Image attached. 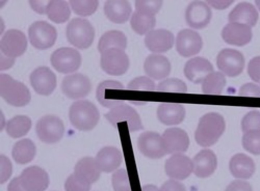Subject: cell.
<instances>
[{
  "label": "cell",
  "instance_id": "6da1fadb",
  "mask_svg": "<svg viewBox=\"0 0 260 191\" xmlns=\"http://www.w3.org/2000/svg\"><path fill=\"white\" fill-rule=\"evenodd\" d=\"M223 117L216 112L207 113L201 117L195 132L197 143L203 147L214 144L224 131Z\"/></svg>",
  "mask_w": 260,
  "mask_h": 191
},
{
  "label": "cell",
  "instance_id": "7a4b0ae2",
  "mask_svg": "<svg viewBox=\"0 0 260 191\" xmlns=\"http://www.w3.org/2000/svg\"><path fill=\"white\" fill-rule=\"evenodd\" d=\"M69 118L76 129L88 131L93 129L98 124L100 113L96 106L91 102L80 100L71 106Z\"/></svg>",
  "mask_w": 260,
  "mask_h": 191
},
{
  "label": "cell",
  "instance_id": "3957f363",
  "mask_svg": "<svg viewBox=\"0 0 260 191\" xmlns=\"http://www.w3.org/2000/svg\"><path fill=\"white\" fill-rule=\"evenodd\" d=\"M0 94L10 105L22 107L29 103L31 96L27 87L10 76L0 75Z\"/></svg>",
  "mask_w": 260,
  "mask_h": 191
},
{
  "label": "cell",
  "instance_id": "277c9868",
  "mask_svg": "<svg viewBox=\"0 0 260 191\" xmlns=\"http://www.w3.org/2000/svg\"><path fill=\"white\" fill-rule=\"evenodd\" d=\"M66 33L69 42L81 49L88 48L94 37L91 24L88 20L81 18L72 19L67 25Z\"/></svg>",
  "mask_w": 260,
  "mask_h": 191
},
{
  "label": "cell",
  "instance_id": "5b68a950",
  "mask_svg": "<svg viewBox=\"0 0 260 191\" xmlns=\"http://www.w3.org/2000/svg\"><path fill=\"white\" fill-rule=\"evenodd\" d=\"M36 131L38 137L42 142L52 144L59 141L62 138L64 127L63 122L59 117L47 115L38 120Z\"/></svg>",
  "mask_w": 260,
  "mask_h": 191
},
{
  "label": "cell",
  "instance_id": "8992f818",
  "mask_svg": "<svg viewBox=\"0 0 260 191\" xmlns=\"http://www.w3.org/2000/svg\"><path fill=\"white\" fill-rule=\"evenodd\" d=\"M129 63L128 57L123 50L112 48L101 53V67L109 75L119 76L124 74Z\"/></svg>",
  "mask_w": 260,
  "mask_h": 191
},
{
  "label": "cell",
  "instance_id": "52a82bcc",
  "mask_svg": "<svg viewBox=\"0 0 260 191\" xmlns=\"http://www.w3.org/2000/svg\"><path fill=\"white\" fill-rule=\"evenodd\" d=\"M28 36L34 47L43 50L51 47L54 44L57 32L55 27L49 23L37 21L29 26Z\"/></svg>",
  "mask_w": 260,
  "mask_h": 191
},
{
  "label": "cell",
  "instance_id": "ba28073f",
  "mask_svg": "<svg viewBox=\"0 0 260 191\" xmlns=\"http://www.w3.org/2000/svg\"><path fill=\"white\" fill-rule=\"evenodd\" d=\"M216 63L218 69L223 75L234 77L238 76L243 71L245 59L240 51L225 48L218 53Z\"/></svg>",
  "mask_w": 260,
  "mask_h": 191
},
{
  "label": "cell",
  "instance_id": "9c48e42d",
  "mask_svg": "<svg viewBox=\"0 0 260 191\" xmlns=\"http://www.w3.org/2000/svg\"><path fill=\"white\" fill-rule=\"evenodd\" d=\"M52 66L62 73H72L76 71L81 63L80 53L70 47L58 48L53 52L50 58Z\"/></svg>",
  "mask_w": 260,
  "mask_h": 191
},
{
  "label": "cell",
  "instance_id": "30bf717a",
  "mask_svg": "<svg viewBox=\"0 0 260 191\" xmlns=\"http://www.w3.org/2000/svg\"><path fill=\"white\" fill-rule=\"evenodd\" d=\"M105 117L115 127L117 126L118 122L125 120L130 132L143 129L138 113L133 108L124 103L112 108Z\"/></svg>",
  "mask_w": 260,
  "mask_h": 191
},
{
  "label": "cell",
  "instance_id": "8fae6325",
  "mask_svg": "<svg viewBox=\"0 0 260 191\" xmlns=\"http://www.w3.org/2000/svg\"><path fill=\"white\" fill-rule=\"evenodd\" d=\"M138 147L144 155L152 159L160 158L167 154L161 136L154 132L142 133L138 139Z\"/></svg>",
  "mask_w": 260,
  "mask_h": 191
},
{
  "label": "cell",
  "instance_id": "7c38bea8",
  "mask_svg": "<svg viewBox=\"0 0 260 191\" xmlns=\"http://www.w3.org/2000/svg\"><path fill=\"white\" fill-rule=\"evenodd\" d=\"M27 47V40L20 30L11 29L7 30L0 42L2 52L7 57L13 58L22 55Z\"/></svg>",
  "mask_w": 260,
  "mask_h": 191
},
{
  "label": "cell",
  "instance_id": "4fadbf2b",
  "mask_svg": "<svg viewBox=\"0 0 260 191\" xmlns=\"http://www.w3.org/2000/svg\"><path fill=\"white\" fill-rule=\"evenodd\" d=\"M91 88V85L88 78L80 73L66 76L61 83L63 93L71 99H78L87 96Z\"/></svg>",
  "mask_w": 260,
  "mask_h": 191
},
{
  "label": "cell",
  "instance_id": "5bb4252c",
  "mask_svg": "<svg viewBox=\"0 0 260 191\" xmlns=\"http://www.w3.org/2000/svg\"><path fill=\"white\" fill-rule=\"evenodd\" d=\"M20 183L26 191H44L49 184L47 172L39 167H29L19 176Z\"/></svg>",
  "mask_w": 260,
  "mask_h": 191
},
{
  "label": "cell",
  "instance_id": "9a60e30c",
  "mask_svg": "<svg viewBox=\"0 0 260 191\" xmlns=\"http://www.w3.org/2000/svg\"><path fill=\"white\" fill-rule=\"evenodd\" d=\"M165 171L172 179L183 180L193 172L192 161L182 153L174 154L166 162Z\"/></svg>",
  "mask_w": 260,
  "mask_h": 191
},
{
  "label": "cell",
  "instance_id": "2e32d148",
  "mask_svg": "<svg viewBox=\"0 0 260 191\" xmlns=\"http://www.w3.org/2000/svg\"><path fill=\"white\" fill-rule=\"evenodd\" d=\"M202 45V40L200 35L191 29H182L178 33L176 37V50L184 57H189L198 53Z\"/></svg>",
  "mask_w": 260,
  "mask_h": 191
},
{
  "label": "cell",
  "instance_id": "e0dca14e",
  "mask_svg": "<svg viewBox=\"0 0 260 191\" xmlns=\"http://www.w3.org/2000/svg\"><path fill=\"white\" fill-rule=\"evenodd\" d=\"M30 84L39 94L48 96L54 90L56 78L54 73L47 67H40L35 69L30 75Z\"/></svg>",
  "mask_w": 260,
  "mask_h": 191
},
{
  "label": "cell",
  "instance_id": "ac0fdd59",
  "mask_svg": "<svg viewBox=\"0 0 260 191\" xmlns=\"http://www.w3.org/2000/svg\"><path fill=\"white\" fill-rule=\"evenodd\" d=\"M212 12L209 6L201 1H193L187 6L185 19L188 25L195 29H202L209 23Z\"/></svg>",
  "mask_w": 260,
  "mask_h": 191
},
{
  "label": "cell",
  "instance_id": "d6986e66",
  "mask_svg": "<svg viewBox=\"0 0 260 191\" xmlns=\"http://www.w3.org/2000/svg\"><path fill=\"white\" fill-rule=\"evenodd\" d=\"M161 137L167 154L182 153L188 148V135L180 128H169L164 132Z\"/></svg>",
  "mask_w": 260,
  "mask_h": 191
},
{
  "label": "cell",
  "instance_id": "ffe728a7",
  "mask_svg": "<svg viewBox=\"0 0 260 191\" xmlns=\"http://www.w3.org/2000/svg\"><path fill=\"white\" fill-rule=\"evenodd\" d=\"M221 36L228 44L242 46L251 41L252 34L251 27L246 24L229 22L223 28Z\"/></svg>",
  "mask_w": 260,
  "mask_h": 191
},
{
  "label": "cell",
  "instance_id": "44dd1931",
  "mask_svg": "<svg viewBox=\"0 0 260 191\" xmlns=\"http://www.w3.org/2000/svg\"><path fill=\"white\" fill-rule=\"evenodd\" d=\"M124 88L123 85L118 81L106 80L99 84L96 97L99 102L104 107L112 108L122 104L124 100L118 98L117 92Z\"/></svg>",
  "mask_w": 260,
  "mask_h": 191
},
{
  "label": "cell",
  "instance_id": "7402d4cb",
  "mask_svg": "<svg viewBox=\"0 0 260 191\" xmlns=\"http://www.w3.org/2000/svg\"><path fill=\"white\" fill-rule=\"evenodd\" d=\"M174 37L170 31L165 29L152 30L145 36V45L151 51L161 53L170 49L174 44Z\"/></svg>",
  "mask_w": 260,
  "mask_h": 191
},
{
  "label": "cell",
  "instance_id": "603a6c76",
  "mask_svg": "<svg viewBox=\"0 0 260 191\" xmlns=\"http://www.w3.org/2000/svg\"><path fill=\"white\" fill-rule=\"evenodd\" d=\"M192 161L193 172L200 178H206L211 175L217 165L216 155L208 149L201 150L194 156Z\"/></svg>",
  "mask_w": 260,
  "mask_h": 191
},
{
  "label": "cell",
  "instance_id": "cb8c5ba5",
  "mask_svg": "<svg viewBox=\"0 0 260 191\" xmlns=\"http://www.w3.org/2000/svg\"><path fill=\"white\" fill-rule=\"evenodd\" d=\"M213 72L210 62L202 57H196L189 59L184 68L186 77L194 83H202L205 78Z\"/></svg>",
  "mask_w": 260,
  "mask_h": 191
},
{
  "label": "cell",
  "instance_id": "d4e9b609",
  "mask_svg": "<svg viewBox=\"0 0 260 191\" xmlns=\"http://www.w3.org/2000/svg\"><path fill=\"white\" fill-rule=\"evenodd\" d=\"M144 69L146 74L155 80H160L170 74L171 66L169 59L165 56L152 54L145 59Z\"/></svg>",
  "mask_w": 260,
  "mask_h": 191
},
{
  "label": "cell",
  "instance_id": "484cf974",
  "mask_svg": "<svg viewBox=\"0 0 260 191\" xmlns=\"http://www.w3.org/2000/svg\"><path fill=\"white\" fill-rule=\"evenodd\" d=\"M95 160L101 171L110 173L120 166L122 161V156L117 148L107 146L99 151Z\"/></svg>",
  "mask_w": 260,
  "mask_h": 191
},
{
  "label": "cell",
  "instance_id": "4316f807",
  "mask_svg": "<svg viewBox=\"0 0 260 191\" xmlns=\"http://www.w3.org/2000/svg\"><path fill=\"white\" fill-rule=\"evenodd\" d=\"M228 17L229 22L242 23L251 27L256 24L258 14L253 5L241 2L233 8Z\"/></svg>",
  "mask_w": 260,
  "mask_h": 191
},
{
  "label": "cell",
  "instance_id": "83f0119b",
  "mask_svg": "<svg viewBox=\"0 0 260 191\" xmlns=\"http://www.w3.org/2000/svg\"><path fill=\"white\" fill-rule=\"evenodd\" d=\"M229 168L234 177L243 179L250 178L255 169L253 160L242 153L232 156L230 161Z\"/></svg>",
  "mask_w": 260,
  "mask_h": 191
},
{
  "label": "cell",
  "instance_id": "f1b7e54d",
  "mask_svg": "<svg viewBox=\"0 0 260 191\" xmlns=\"http://www.w3.org/2000/svg\"><path fill=\"white\" fill-rule=\"evenodd\" d=\"M185 116V110L183 105L176 103H162L157 109L159 120L168 125L180 123Z\"/></svg>",
  "mask_w": 260,
  "mask_h": 191
},
{
  "label": "cell",
  "instance_id": "f546056e",
  "mask_svg": "<svg viewBox=\"0 0 260 191\" xmlns=\"http://www.w3.org/2000/svg\"><path fill=\"white\" fill-rule=\"evenodd\" d=\"M104 10L107 18L116 23L125 22L132 12L131 4L127 1H108Z\"/></svg>",
  "mask_w": 260,
  "mask_h": 191
},
{
  "label": "cell",
  "instance_id": "4dcf8cb0",
  "mask_svg": "<svg viewBox=\"0 0 260 191\" xmlns=\"http://www.w3.org/2000/svg\"><path fill=\"white\" fill-rule=\"evenodd\" d=\"M101 172L93 158L85 157L77 162L74 173L91 184L99 179Z\"/></svg>",
  "mask_w": 260,
  "mask_h": 191
},
{
  "label": "cell",
  "instance_id": "1f68e13d",
  "mask_svg": "<svg viewBox=\"0 0 260 191\" xmlns=\"http://www.w3.org/2000/svg\"><path fill=\"white\" fill-rule=\"evenodd\" d=\"M36 153V148L33 142L28 139L17 142L12 149L14 160L19 164H25L31 162Z\"/></svg>",
  "mask_w": 260,
  "mask_h": 191
},
{
  "label": "cell",
  "instance_id": "d6a6232c",
  "mask_svg": "<svg viewBox=\"0 0 260 191\" xmlns=\"http://www.w3.org/2000/svg\"><path fill=\"white\" fill-rule=\"evenodd\" d=\"M132 28L139 35L148 34L155 26V15L136 10L133 13L131 21Z\"/></svg>",
  "mask_w": 260,
  "mask_h": 191
},
{
  "label": "cell",
  "instance_id": "836d02e7",
  "mask_svg": "<svg viewBox=\"0 0 260 191\" xmlns=\"http://www.w3.org/2000/svg\"><path fill=\"white\" fill-rule=\"evenodd\" d=\"M126 45L127 39L125 35L121 31L112 30L108 31L102 35L99 40L98 49L101 53L112 48L124 50Z\"/></svg>",
  "mask_w": 260,
  "mask_h": 191
},
{
  "label": "cell",
  "instance_id": "e575fe53",
  "mask_svg": "<svg viewBox=\"0 0 260 191\" xmlns=\"http://www.w3.org/2000/svg\"><path fill=\"white\" fill-rule=\"evenodd\" d=\"M48 18L54 22L63 23L68 20L71 11L68 3L63 1H49L45 10Z\"/></svg>",
  "mask_w": 260,
  "mask_h": 191
},
{
  "label": "cell",
  "instance_id": "d590c367",
  "mask_svg": "<svg viewBox=\"0 0 260 191\" xmlns=\"http://www.w3.org/2000/svg\"><path fill=\"white\" fill-rule=\"evenodd\" d=\"M31 126V121L29 117L24 115H17L8 121L6 130L10 137L17 138L25 135Z\"/></svg>",
  "mask_w": 260,
  "mask_h": 191
},
{
  "label": "cell",
  "instance_id": "8d00e7d4",
  "mask_svg": "<svg viewBox=\"0 0 260 191\" xmlns=\"http://www.w3.org/2000/svg\"><path fill=\"white\" fill-rule=\"evenodd\" d=\"M226 84L224 75L220 72L209 74L202 82V89L205 94H220Z\"/></svg>",
  "mask_w": 260,
  "mask_h": 191
},
{
  "label": "cell",
  "instance_id": "74e56055",
  "mask_svg": "<svg viewBox=\"0 0 260 191\" xmlns=\"http://www.w3.org/2000/svg\"><path fill=\"white\" fill-rule=\"evenodd\" d=\"M242 143L243 148L249 152L260 155V130L244 133Z\"/></svg>",
  "mask_w": 260,
  "mask_h": 191
},
{
  "label": "cell",
  "instance_id": "f35d334b",
  "mask_svg": "<svg viewBox=\"0 0 260 191\" xmlns=\"http://www.w3.org/2000/svg\"><path fill=\"white\" fill-rule=\"evenodd\" d=\"M70 3L74 12L83 16L93 14L99 5L97 1H71Z\"/></svg>",
  "mask_w": 260,
  "mask_h": 191
},
{
  "label": "cell",
  "instance_id": "ab89813d",
  "mask_svg": "<svg viewBox=\"0 0 260 191\" xmlns=\"http://www.w3.org/2000/svg\"><path fill=\"white\" fill-rule=\"evenodd\" d=\"M156 90L159 91L186 92L187 90L186 84L177 78H168L160 83L157 86Z\"/></svg>",
  "mask_w": 260,
  "mask_h": 191
},
{
  "label": "cell",
  "instance_id": "60d3db41",
  "mask_svg": "<svg viewBox=\"0 0 260 191\" xmlns=\"http://www.w3.org/2000/svg\"><path fill=\"white\" fill-rule=\"evenodd\" d=\"M112 184L114 191H132L127 172L123 169H119L113 174Z\"/></svg>",
  "mask_w": 260,
  "mask_h": 191
},
{
  "label": "cell",
  "instance_id": "b9f144b4",
  "mask_svg": "<svg viewBox=\"0 0 260 191\" xmlns=\"http://www.w3.org/2000/svg\"><path fill=\"white\" fill-rule=\"evenodd\" d=\"M241 128L243 133L260 130V112L254 110L245 114L241 121Z\"/></svg>",
  "mask_w": 260,
  "mask_h": 191
},
{
  "label": "cell",
  "instance_id": "7bdbcfd3",
  "mask_svg": "<svg viewBox=\"0 0 260 191\" xmlns=\"http://www.w3.org/2000/svg\"><path fill=\"white\" fill-rule=\"evenodd\" d=\"M64 188L66 191H89L91 184L73 173L67 178Z\"/></svg>",
  "mask_w": 260,
  "mask_h": 191
},
{
  "label": "cell",
  "instance_id": "ee69618b",
  "mask_svg": "<svg viewBox=\"0 0 260 191\" xmlns=\"http://www.w3.org/2000/svg\"><path fill=\"white\" fill-rule=\"evenodd\" d=\"M127 89L137 90L153 91L155 85L153 80L146 76H140L133 79L127 86Z\"/></svg>",
  "mask_w": 260,
  "mask_h": 191
},
{
  "label": "cell",
  "instance_id": "f6af8a7d",
  "mask_svg": "<svg viewBox=\"0 0 260 191\" xmlns=\"http://www.w3.org/2000/svg\"><path fill=\"white\" fill-rule=\"evenodd\" d=\"M161 1H137L135 2L136 10L144 11L155 15L160 9Z\"/></svg>",
  "mask_w": 260,
  "mask_h": 191
},
{
  "label": "cell",
  "instance_id": "bcb514c9",
  "mask_svg": "<svg viewBox=\"0 0 260 191\" xmlns=\"http://www.w3.org/2000/svg\"><path fill=\"white\" fill-rule=\"evenodd\" d=\"M247 72L251 79L260 84V56L254 57L249 61Z\"/></svg>",
  "mask_w": 260,
  "mask_h": 191
},
{
  "label": "cell",
  "instance_id": "7dc6e473",
  "mask_svg": "<svg viewBox=\"0 0 260 191\" xmlns=\"http://www.w3.org/2000/svg\"><path fill=\"white\" fill-rule=\"evenodd\" d=\"M238 94L240 96L260 97V85L247 83L241 86Z\"/></svg>",
  "mask_w": 260,
  "mask_h": 191
},
{
  "label": "cell",
  "instance_id": "c3c4849f",
  "mask_svg": "<svg viewBox=\"0 0 260 191\" xmlns=\"http://www.w3.org/2000/svg\"><path fill=\"white\" fill-rule=\"evenodd\" d=\"M12 173V165L8 158L1 155V183L6 182Z\"/></svg>",
  "mask_w": 260,
  "mask_h": 191
},
{
  "label": "cell",
  "instance_id": "681fc988",
  "mask_svg": "<svg viewBox=\"0 0 260 191\" xmlns=\"http://www.w3.org/2000/svg\"><path fill=\"white\" fill-rule=\"evenodd\" d=\"M225 191H253L249 182L236 180L230 183L226 187Z\"/></svg>",
  "mask_w": 260,
  "mask_h": 191
},
{
  "label": "cell",
  "instance_id": "f907efd6",
  "mask_svg": "<svg viewBox=\"0 0 260 191\" xmlns=\"http://www.w3.org/2000/svg\"><path fill=\"white\" fill-rule=\"evenodd\" d=\"M159 191H187L185 186L178 180L166 181L159 188Z\"/></svg>",
  "mask_w": 260,
  "mask_h": 191
},
{
  "label": "cell",
  "instance_id": "816d5d0a",
  "mask_svg": "<svg viewBox=\"0 0 260 191\" xmlns=\"http://www.w3.org/2000/svg\"><path fill=\"white\" fill-rule=\"evenodd\" d=\"M8 191H26L22 186L19 177L14 178L8 185Z\"/></svg>",
  "mask_w": 260,
  "mask_h": 191
},
{
  "label": "cell",
  "instance_id": "f5cc1de1",
  "mask_svg": "<svg viewBox=\"0 0 260 191\" xmlns=\"http://www.w3.org/2000/svg\"><path fill=\"white\" fill-rule=\"evenodd\" d=\"M48 2L30 1L32 8L39 13H45L46 6Z\"/></svg>",
  "mask_w": 260,
  "mask_h": 191
},
{
  "label": "cell",
  "instance_id": "db71d44e",
  "mask_svg": "<svg viewBox=\"0 0 260 191\" xmlns=\"http://www.w3.org/2000/svg\"><path fill=\"white\" fill-rule=\"evenodd\" d=\"M234 1H208L207 3L216 9H224L230 6Z\"/></svg>",
  "mask_w": 260,
  "mask_h": 191
},
{
  "label": "cell",
  "instance_id": "11a10c76",
  "mask_svg": "<svg viewBox=\"0 0 260 191\" xmlns=\"http://www.w3.org/2000/svg\"><path fill=\"white\" fill-rule=\"evenodd\" d=\"M142 191H159V189L153 184H146L142 186Z\"/></svg>",
  "mask_w": 260,
  "mask_h": 191
},
{
  "label": "cell",
  "instance_id": "9f6ffc18",
  "mask_svg": "<svg viewBox=\"0 0 260 191\" xmlns=\"http://www.w3.org/2000/svg\"><path fill=\"white\" fill-rule=\"evenodd\" d=\"M255 3L258 10L260 11V1H255Z\"/></svg>",
  "mask_w": 260,
  "mask_h": 191
}]
</instances>
